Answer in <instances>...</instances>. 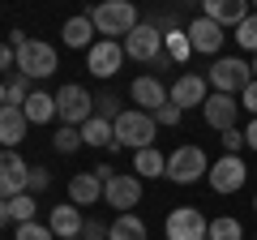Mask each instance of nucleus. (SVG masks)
Instances as JSON below:
<instances>
[{
  "mask_svg": "<svg viewBox=\"0 0 257 240\" xmlns=\"http://www.w3.org/2000/svg\"><path fill=\"white\" fill-rule=\"evenodd\" d=\"M5 223H13V219H9V202L0 197V227H5Z\"/></svg>",
  "mask_w": 257,
  "mask_h": 240,
  "instance_id": "41",
  "label": "nucleus"
},
{
  "mask_svg": "<svg viewBox=\"0 0 257 240\" xmlns=\"http://www.w3.org/2000/svg\"><path fill=\"white\" fill-rule=\"evenodd\" d=\"M206 180H210V189L214 193H240L244 189V180H248V167H244V159L240 155H223V159H214V167L206 172Z\"/></svg>",
  "mask_w": 257,
  "mask_h": 240,
  "instance_id": "7",
  "label": "nucleus"
},
{
  "mask_svg": "<svg viewBox=\"0 0 257 240\" xmlns=\"http://www.w3.org/2000/svg\"><path fill=\"white\" fill-rule=\"evenodd\" d=\"M82 146L111 150V155H116V150H120V142H116V129H111V120H103V116H90V120L82 125Z\"/></svg>",
  "mask_w": 257,
  "mask_h": 240,
  "instance_id": "21",
  "label": "nucleus"
},
{
  "mask_svg": "<svg viewBox=\"0 0 257 240\" xmlns=\"http://www.w3.org/2000/svg\"><path fill=\"white\" fill-rule=\"evenodd\" d=\"M47 185H52V172H47V167H30V176H26V193L35 197V193H43Z\"/></svg>",
  "mask_w": 257,
  "mask_h": 240,
  "instance_id": "34",
  "label": "nucleus"
},
{
  "mask_svg": "<svg viewBox=\"0 0 257 240\" xmlns=\"http://www.w3.org/2000/svg\"><path fill=\"white\" fill-rule=\"evenodd\" d=\"M163 231H167V240H206V231H210V219H206L202 210H193V206H180V210L167 214Z\"/></svg>",
  "mask_w": 257,
  "mask_h": 240,
  "instance_id": "8",
  "label": "nucleus"
},
{
  "mask_svg": "<svg viewBox=\"0 0 257 240\" xmlns=\"http://www.w3.org/2000/svg\"><path fill=\"white\" fill-rule=\"evenodd\" d=\"M167 99H172L180 111L202 107V103L210 99V82H206V77H197V73H180V77L172 82V90H167Z\"/></svg>",
  "mask_w": 257,
  "mask_h": 240,
  "instance_id": "12",
  "label": "nucleus"
},
{
  "mask_svg": "<svg viewBox=\"0 0 257 240\" xmlns=\"http://www.w3.org/2000/svg\"><path fill=\"white\" fill-rule=\"evenodd\" d=\"M124 56H133L142 65H155L159 56H163V30L150 26V22H138V30L124 39Z\"/></svg>",
  "mask_w": 257,
  "mask_h": 240,
  "instance_id": "9",
  "label": "nucleus"
},
{
  "mask_svg": "<svg viewBox=\"0 0 257 240\" xmlns=\"http://www.w3.org/2000/svg\"><path fill=\"white\" fill-rule=\"evenodd\" d=\"M133 172H138V180H142V176H146V180H155V176H167V155H159L155 146L138 150V155H133Z\"/></svg>",
  "mask_w": 257,
  "mask_h": 240,
  "instance_id": "24",
  "label": "nucleus"
},
{
  "mask_svg": "<svg viewBox=\"0 0 257 240\" xmlns=\"http://www.w3.org/2000/svg\"><path fill=\"white\" fill-rule=\"evenodd\" d=\"M253 210H257V197H253Z\"/></svg>",
  "mask_w": 257,
  "mask_h": 240,
  "instance_id": "44",
  "label": "nucleus"
},
{
  "mask_svg": "<svg viewBox=\"0 0 257 240\" xmlns=\"http://www.w3.org/2000/svg\"><path fill=\"white\" fill-rule=\"evenodd\" d=\"M180 116H184V111L176 107V103H163V107L155 111V125H180Z\"/></svg>",
  "mask_w": 257,
  "mask_h": 240,
  "instance_id": "36",
  "label": "nucleus"
},
{
  "mask_svg": "<svg viewBox=\"0 0 257 240\" xmlns=\"http://www.w3.org/2000/svg\"><path fill=\"white\" fill-rule=\"evenodd\" d=\"M206 172H210V159L202 146H180L176 155H167V180H176V185H193Z\"/></svg>",
  "mask_w": 257,
  "mask_h": 240,
  "instance_id": "6",
  "label": "nucleus"
},
{
  "mask_svg": "<svg viewBox=\"0 0 257 240\" xmlns=\"http://www.w3.org/2000/svg\"><path fill=\"white\" fill-rule=\"evenodd\" d=\"M18 240H56V231L52 227H47V223H22V227H18Z\"/></svg>",
  "mask_w": 257,
  "mask_h": 240,
  "instance_id": "33",
  "label": "nucleus"
},
{
  "mask_svg": "<svg viewBox=\"0 0 257 240\" xmlns=\"http://www.w3.org/2000/svg\"><path fill=\"white\" fill-rule=\"evenodd\" d=\"M26 176H30V163L18 150H0V197H5V202H13V197L26 193Z\"/></svg>",
  "mask_w": 257,
  "mask_h": 240,
  "instance_id": "10",
  "label": "nucleus"
},
{
  "mask_svg": "<svg viewBox=\"0 0 257 240\" xmlns=\"http://www.w3.org/2000/svg\"><path fill=\"white\" fill-rule=\"evenodd\" d=\"M56 69H60V56H56L52 43H43V39H26V43L18 47V73L22 77L43 82V77H52Z\"/></svg>",
  "mask_w": 257,
  "mask_h": 240,
  "instance_id": "4",
  "label": "nucleus"
},
{
  "mask_svg": "<svg viewBox=\"0 0 257 240\" xmlns=\"http://www.w3.org/2000/svg\"><path fill=\"white\" fill-rule=\"evenodd\" d=\"M94 35H99V30H94L90 13H77V18H69V22H64V26H60V39H64V43H69V47H73V52H77V47H86V52H90V47L99 43V39H94Z\"/></svg>",
  "mask_w": 257,
  "mask_h": 240,
  "instance_id": "20",
  "label": "nucleus"
},
{
  "mask_svg": "<svg viewBox=\"0 0 257 240\" xmlns=\"http://www.w3.org/2000/svg\"><path fill=\"white\" fill-rule=\"evenodd\" d=\"M206 240H244V231H240V219H210V231H206Z\"/></svg>",
  "mask_w": 257,
  "mask_h": 240,
  "instance_id": "28",
  "label": "nucleus"
},
{
  "mask_svg": "<svg viewBox=\"0 0 257 240\" xmlns=\"http://www.w3.org/2000/svg\"><path fill=\"white\" fill-rule=\"evenodd\" d=\"M163 52L172 56L176 65H184V60L193 56V43H189V35H184V30L176 26V30H167V35H163Z\"/></svg>",
  "mask_w": 257,
  "mask_h": 240,
  "instance_id": "26",
  "label": "nucleus"
},
{
  "mask_svg": "<svg viewBox=\"0 0 257 240\" xmlns=\"http://www.w3.org/2000/svg\"><path fill=\"white\" fill-rule=\"evenodd\" d=\"M35 210H39V202L30 193H22V197H13V202H9V219L18 223V227H22V223H35Z\"/></svg>",
  "mask_w": 257,
  "mask_h": 240,
  "instance_id": "29",
  "label": "nucleus"
},
{
  "mask_svg": "<svg viewBox=\"0 0 257 240\" xmlns=\"http://www.w3.org/2000/svg\"><path fill=\"white\" fill-rule=\"evenodd\" d=\"M244 146H248V150H257V116L248 120V129H244Z\"/></svg>",
  "mask_w": 257,
  "mask_h": 240,
  "instance_id": "40",
  "label": "nucleus"
},
{
  "mask_svg": "<svg viewBox=\"0 0 257 240\" xmlns=\"http://www.w3.org/2000/svg\"><path fill=\"white\" fill-rule=\"evenodd\" d=\"M223 146H227V155H240L244 150V129H227L223 133Z\"/></svg>",
  "mask_w": 257,
  "mask_h": 240,
  "instance_id": "38",
  "label": "nucleus"
},
{
  "mask_svg": "<svg viewBox=\"0 0 257 240\" xmlns=\"http://www.w3.org/2000/svg\"><path fill=\"white\" fill-rule=\"evenodd\" d=\"M52 146L60 150V155H73V150L82 146V129H69V125H60V133L52 138Z\"/></svg>",
  "mask_w": 257,
  "mask_h": 240,
  "instance_id": "32",
  "label": "nucleus"
},
{
  "mask_svg": "<svg viewBox=\"0 0 257 240\" xmlns=\"http://www.w3.org/2000/svg\"><path fill=\"white\" fill-rule=\"evenodd\" d=\"M206 82L214 86V94H240L248 82H253V65L240 60V56H219L206 73Z\"/></svg>",
  "mask_w": 257,
  "mask_h": 240,
  "instance_id": "5",
  "label": "nucleus"
},
{
  "mask_svg": "<svg viewBox=\"0 0 257 240\" xmlns=\"http://www.w3.org/2000/svg\"><path fill=\"white\" fill-rule=\"evenodd\" d=\"M202 18H210L214 26H231V30H236L240 22L248 18V0H206Z\"/></svg>",
  "mask_w": 257,
  "mask_h": 240,
  "instance_id": "18",
  "label": "nucleus"
},
{
  "mask_svg": "<svg viewBox=\"0 0 257 240\" xmlns=\"http://www.w3.org/2000/svg\"><path fill=\"white\" fill-rule=\"evenodd\" d=\"M240 111H253V116H257V77L240 90Z\"/></svg>",
  "mask_w": 257,
  "mask_h": 240,
  "instance_id": "37",
  "label": "nucleus"
},
{
  "mask_svg": "<svg viewBox=\"0 0 257 240\" xmlns=\"http://www.w3.org/2000/svg\"><path fill=\"white\" fill-rule=\"evenodd\" d=\"M9 69L18 73V52H13L9 43H0V73H9Z\"/></svg>",
  "mask_w": 257,
  "mask_h": 240,
  "instance_id": "39",
  "label": "nucleus"
},
{
  "mask_svg": "<svg viewBox=\"0 0 257 240\" xmlns=\"http://www.w3.org/2000/svg\"><path fill=\"white\" fill-rule=\"evenodd\" d=\"M26 129H30V120L22 107H0V146L5 150H18L26 142Z\"/></svg>",
  "mask_w": 257,
  "mask_h": 240,
  "instance_id": "19",
  "label": "nucleus"
},
{
  "mask_svg": "<svg viewBox=\"0 0 257 240\" xmlns=\"http://www.w3.org/2000/svg\"><path fill=\"white\" fill-rule=\"evenodd\" d=\"M120 65H124V43H111V39H99V43L86 52V69L94 77H116Z\"/></svg>",
  "mask_w": 257,
  "mask_h": 240,
  "instance_id": "11",
  "label": "nucleus"
},
{
  "mask_svg": "<svg viewBox=\"0 0 257 240\" xmlns=\"http://www.w3.org/2000/svg\"><path fill=\"white\" fill-rule=\"evenodd\" d=\"M184 35H189V43H193V52L197 56H214L219 60V47H223V26H214L210 18H193L189 26H184Z\"/></svg>",
  "mask_w": 257,
  "mask_h": 240,
  "instance_id": "15",
  "label": "nucleus"
},
{
  "mask_svg": "<svg viewBox=\"0 0 257 240\" xmlns=\"http://www.w3.org/2000/svg\"><path fill=\"white\" fill-rule=\"evenodd\" d=\"M90 22H94V30H99L103 39H128L133 30H138V9L128 5V0H107V5H99V9L90 13Z\"/></svg>",
  "mask_w": 257,
  "mask_h": 240,
  "instance_id": "1",
  "label": "nucleus"
},
{
  "mask_svg": "<svg viewBox=\"0 0 257 240\" xmlns=\"http://www.w3.org/2000/svg\"><path fill=\"white\" fill-rule=\"evenodd\" d=\"M103 202L116 206L120 214H128L133 206L142 202V180H138V176H120V172H116L107 185H103Z\"/></svg>",
  "mask_w": 257,
  "mask_h": 240,
  "instance_id": "13",
  "label": "nucleus"
},
{
  "mask_svg": "<svg viewBox=\"0 0 257 240\" xmlns=\"http://www.w3.org/2000/svg\"><path fill=\"white\" fill-rule=\"evenodd\" d=\"M236 43L244 47V52H253V56H257V13H248V18L236 26Z\"/></svg>",
  "mask_w": 257,
  "mask_h": 240,
  "instance_id": "31",
  "label": "nucleus"
},
{
  "mask_svg": "<svg viewBox=\"0 0 257 240\" xmlns=\"http://www.w3.org/2000/svg\"><path fill=\"white\" fill-rule=\"evenodd\" d=\"M69 202L73 206H94L103 202V180L94 172H77L73 180H69Z\"/></svg>",
  "mask_w": 257,
  "mask_h": 240,
  "instance_id": "22",
  "label": "nucleus"
},
{
  "mask_svg": "<svg viewBox=\"0 0 257 240\" xmlns=\"http://www.w3.org/2000/svg\"><path fill=\"white\" fill-rule=\"evenodd\" d=\"M111 129H116V142H120V146H128L133 155H138V150L155 146V133H159V125H155V116H150V111L124 107V111L116 116V125H111Z\"/></svg>",
  "mask_w": 257,
  "mask_h": 240,
  "instance_id": "2",
  "label": "nucleus"
},
{
  "mask_svg": "<svg viewBox=\"0 0 257 240\" xmlns=\"http://www.w3.org/2000/svg\"><path fill=\"white\" fill-rule=\"evenodd\" d=\"M128 99L138 103V111H150V116H155L163 103H172V99H167V86L159 82L155 73H150V77H146V73L133 77V86H128Z\"/></svg>",
  "mask_w": 257,
  "mask_h": 240,
  "instance_id": "16",
  "label": "nucleus"
},
{
  "mask_svg": "<svg viewBox=\"0 0 257 240\" xmlns=\"http://www.w3.org/2000/svg\"><path fill=\"white\" fill-rule=\"evenodd\" d=\"M120 111H124V107H120V99H116L111 90H99V94H94V116H103V120H111V125H116Z\"/></svg>",
  "mask_w": 257,
  "mask_h": 240,
  "instance_id": "30",
  "label": "nucleus"
},
{
  "mask_svg": "<svg viewBox=\"0 0 257 240\" xmlns=\"http://www.w3.org/2000/svg\"><path fill=\"white\" fill-rule=\"evenodd\" d=\"M107 240H146V223H142L133 210H128V214H116L111 227H107Z\"/></svg>",
  "mask_w": 257,
  "mask_h": 240,
  "instance_id": "25",
  "label": "nucleus"
},
{
  "mask_svg": "<svg viewBox=\"0 0 257 240\" xmlns=\"http://www.w3.org/2000/svg\"><path fill=\"white\" fill-rule=\"evenodd\" d=\"M26 120L30 125H47V120H56V94H43V90H30L26 99Z\"/></svg>",
  "mask_w": 257,
  "mask_h": 240,
  "instance_id": "23",
  "label": "nucleus"
},
{
  "mask_svg": "<svg viewBox=\"0 0 257 240\" xmlns=\"http://www.w3.org/2000/svg\"><path fill=\"white\" fill-rule=\"evenodd\" d=\"M202 116H206L210 129L227 133V129H236V120H240V99L236 94H210V99L202 103Z\"/></svg>",
  "mask_w": 257,
  "mask_h": 240,
  "instance_id": "14",
  "label": "nucleus"
},
{
  "mask_svg": "<svg viewBox=\"0 0 257 240\" xmlns=\"http://www.w3.org/2000/svg\"><path fill=\"white\" fill-rule=\"evenodd\" d=\"M47 227L56 231V240H77L86 227L82 210H77L73 202H64V206H52V214H47Z\"/></svg>",
  "mask_w": 257,
  "mask_h": 240,
  "instance_id": "17",
  "label": "nucleus"
},
{
  "mask_svg": "<svg viewBox=\"0 0 257 240\" xmlns=\"http://www.w3.org/2000/svg\"><path fill=\"white\" fill-rule=\"evenodd\" d=\"M107 227H111V223H103V219H86L82 240H107Z\"/></svg>",
  "mask_w": 257,
  "mask_h": 240,
  "instance_id": "35",
  "label": "nucleus"
},
{
  "mask_svg": "<svg viewBox=\"0 0 257 240\" xmlns=\"http://www.w3.org/2000/svg\"><path fill=\"white\" fill-rule=\"evenodd\" d=\"M90 116H94V94L86 90V86L69 82V86H60V90H56V120H60V125L82 129Z\"/></svg>",
  "mask_w": 257,
  "mask_h": 240,
  "instance_id": "3",
  "label": "nucleus"
},
{
  "mask_svg": "<svg viewBox=\"0 0 257 240\" xmlns=\"http://www.w3.org/2000/svg\"><path fill=\"white\" fill-rule=\"evenodd\" d=\"M5 94H9V103H5V107H26V99H30V77L9 73V82H5Z\"/></svg>",
  "mask_w": 257,
  "mask_h": 240,
  "instance_id": "27",
  "label": "nucleus"
},
{
  "mask_svg": "<svg viewBox=\"0 0 257 240\" xmlns=\"http://www.w3.org/2000/svg\"><path fill=\"white\" fill-rule=\"evenodd\" d=\"M253 77H257V56H253Z\"/></svg>",
  "mask_w": 257,
  "mask_h": 240,
  "instance_id": "43",
  "label": "nucleus"
},
{
  "mask_svg": "<svg viewBox=\"0 0 257 240\" xmlns=\"http://www.w3.org/2000/svg\"><path fill=\"white\" fill-rule=\"evenodd\" d=\"M77 240H82V236H77Z\"/></svg>",
  "mask_w": 257,
  "mask_h": 240,
  "instance_id": "45",
  "label": "nucleus"
},
{
  "mask_svg": "<svg viewBox=\"0 0 257 240\" xmlns=\"http://www.w3.org/2000/svg\"><path fill=\"white\" fill-rule=\"evenodd\" d=\"M5 103H9V94H5V82H0V107H5Z\"/></svg>",
  "mask_w": 257,
  "mask_h": 240,
  "instance_id": "42",
  "label": "nucleus"
}]
</instances>
